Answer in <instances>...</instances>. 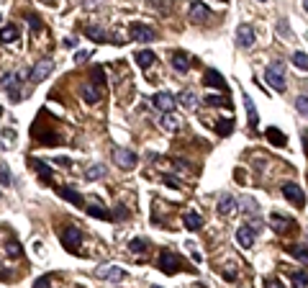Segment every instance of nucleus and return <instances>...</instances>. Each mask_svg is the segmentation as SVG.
Instances as JSON below:
<instances>
[{"instance_id": "1", "label": "nucleus", "mask_w": 308, "mask_h": 288, "mask_svg": "<svg viewBox=\"0 0 308 288\" xmlns=\"http://www.w3.org/2000/svg\"><path fill=\"white\" fill-rule=\"evenodd\" d=\"M265 80H267V85L277 90V93H285V88H288V80H285V67L280 65V62H273L267 70H265Z\"/></svg>"}, {"instance_id": "2", "label": "nucleus", "mask_w": 308, "mask_h": 288, "mask_svg": "<svg viewBox=\"0 0 308 288\" xmlns=\"http://www.w3.org/2000/svg\"><path fill=\"white\" fill-rule=\"evenodd\" d=\"M157 268L162 270V273H167V275H175V273L183 270V263H180V257L175 255V252L162 250L159 252V260H157Z\"/></svg>"}, {"instance_id": "3", "label": "nucleus", "mask_w": 308, "mask_h": 288, "mask_svg": "<svg viewBox=\"0 0 308 288\" xmlns=\"http://www.w3.org/2000/svg\"><path fill=\"white\" fill-rule=\"evenodd\" d=\"M95 278H101V281L121 283V281H126V270L119 268V265H101V268H95Z\"/></svg>"}, {"instance_id": "4", "label": "nucleus", "mask_w": 308, "mask_h": 288, "mask_svg": "<svg viewBox=\"0 0 308 288\" xmlns=\"http://www.w3.org/2000/svg\"><path fill=\"white\" fill-rule=\"evenodd\" d=\"M51 70H54V62L49 57H44V59L36 62L34 70L29 72V80H31V83H41V80H47L51 75Z\"/></svg>"}, {"instance_id": "5", "label": "nucleus", "mask_w": 308, "mask_h": 288, "mask_svg": "<svg viewBox=\"0 0 308 288\" xmlns=\"http://www.w3.org/2000/svg\"><path fill=\"white\" fill-rule=\"evenodd\" d=\"M62 245H65L69 252H77V247L83 245V232H80L77 227H67L65 232H62Z\"/></svg>"}, {"instance_id": "6", "label": "nucleus", "mask_w": 308, "mask_h": 288, "mask_svg": "<svg viewBox=\"0 0 308 288\" xmlns=\"http://www.w3.org/2000/svg\"><path fill=\"white\" fill-rule=\"evenodd\" d=\"M113 160H116V165H119L121 170H131L134 165H137V155H134L131 149H126V147H116L113 149Z\"/></svg>"}, {"instance_id": "7", "label": "nucleus", "mask_w": 308, "mask_h": 288, "mask_svg": "<svg viewBox=\"0 0 308 288\" xmlns=\"http://www.w3.org/2000/svg\"><path fill=\"white\" fill-rule=\"evenodd\" d=\"M255 41H257V36H255V29H252V23H241V26H237V44H239L241 49H249Z\"/></svg>"}, {"instance_id": "8", "label": "nucleus", "mask_w": 308, "mask_h": 288, "mask_svg": "<svg viewBox=\"0 0 308 288\" xmlns=\"http://www.w3.org/2000/svg\"><path fill=\"white\" fill-rule=\"evenodd\" d=\"M283 196L295 206H306V193H303V188L295 185V183H283Z\"/></svg>"}, {"instance_id": "9", "label": "nucleus", "mask_w": 308, "mask_h": 288, "mask_svg": "<svg viewBox=\"0 0 308 288\" xmlns=\"http://www.w3.org/2000/svg\"><path fill=\"white\" fill-rule=\"evenodd\" d=\"M131 39L134 41H141V44H149V41H154V29H149V26H144V23H131Z\"/></svg>"}, {"instance_id": "10", "label": "nucleus", "mask_w": 308, "mask_h": 288, "mask_svg": "<svg viewBox=\"0 0 308 288\" xmlns=\"http://www.w3.org/2000/svg\"><path fill=\"white\" fill-rule=\"evenodd\" d=\"M208 16H211V11H208V5H205V3H201V0L190 3V21H193V23H203V21H208Z\"/></svg>"}, {"instance_id": "11", "label": "nucleus", "mask_w": 308, "mask_h": 288, "mask_svg": "<svg viewBox=\"0 0 308 288\" xmlns=\"http://www.w3.org/2000/svg\"><path fill=\"white\" fill-rule=\"evenodd\" d=\"M270 224H273V229H275L277 234H285L291 227H295V221L291 219V216H283V214H277V211L270 216Z\"/></svg>"}, {"instance_id": "12", "label": "nucleus", "mask_w": 308, "mask_h": 288, "mask_svg": "<svg viewBox=\"0 0 308 288\" xmlns=\"http://www.w3.org/2000/svg\"><path fill=\"white\" fill-rule=\"evenodd\" d=\"M152 103H154V108H159V111L172 113V108H175V95L172 93H157L152 98Z\"/></svg>"}, {"instance_id": "13", "label": "nucleus", "mask_w": 308, "mask_h": 288, "mask_svg": "<svg viewBox=\"0 0 308 288\" xmlns=\"http://www.w3.org/2000/svg\"><path fill=\"white\" fill-rule=\"evenodd\" d=\"M23 77H26V72H8V75H3V80H0V85L11 93V90H18V85H21Z\"/></svg>"}, {"instance_id": "14", "label": "nucleus", "mask_w": 308, "mask_h": 288, "mask_svg": "<svg viewBox=\"0 0 308 288\" xmlns=\"http://www.w3.org/2000/svg\"><path fill=\"white\" fill-rule=\"evenodd\" d=\"M85 36H87V39H93V41H101V44H111V36H108L101 26H87Z\"/></svg>"}, {"instance_id": "15", "label": "nucleus", "mask_w": 308, "mask_h": 288, "mask_svg": "<svg viewBox=\"0 0 308 288\" xmlns=\"http://www.w3.org/2000/svg\"><path fill=\"white\" fill-rule=\"evenodd\" d=\"M154 62H157V54H154L152 49H141V52L137 54V65H139L141 70H149Z\"/></svg>"}, {"instance_id": "16", "label": "nucleus", "mask_w": 308, "mask_h": 288, "mask_svg": "<svg viewBox=\"0 0 308 288\" xmlns=\"http://www.w3.org/2000/svg\"><path fill=\"white\" fill-rule=\"evenodd\" d=\"M183 221H185V229H190V232H198V229L203 227V216L195 214V211H188L183 216Z\"/></svg>"}, {"instance_id": "17", "label": "nucleus", "mask_w": 308, "mask_h": 288, "mask_svg": "<svg viewBox=\"0 0 308 288\" xmlns=\"http://www.w3.org/2000/svg\"><path fill=\"white\" fill-rule=\"evenodd\" d=\"M172 67L185 75V72L190 70V59H188V54H185V52H175V54H172Z\"/></svg>"}, {"instance_id": "18", "label": "nucleus", "mask_w": 308, "mask_h": 288, "mask_svg": "<svg viewBox=\"0 0 308 288\" xmlns=\"http://www.w3.org/2000/svg\"><path fill=\"white\" fill-rule=\"evenodd\" d=\"M203 83L211 85V88H219V90L226 88V85H223V75H221V72H216V70H208V72H205V75H203Z\"/></svg>"}, {"instance_id": "19", "label": "nucleus", "mask_w": 308, "mask_h": 288, "mask_svg": "<svg viewBox=\"0 0 308 288\" xmlns=\"http://www.w3.org/2000/svg\"><path fill=\"white\" fill-rule=\"evenodd\" d=\"M237 242L241 247H252L255 245V232H252L249 227H239L237 229Z\"/></svg>"}, {"instance_id": "20", "label": "nucleus", "mask_w": 308, "mask_h": 288, "mask_svg": "<svg viewBox=\"0 0 308 288\" xmlns=\"http://www.w3.org/2000/svg\"><path fill=\"white\" fill-rule=\"evenodd\" d=\"M57 191H59V196H62V198H67V201H72L75 206H83V203H85V198L80 196L77 191H72V188H67V185H59Z\"/></svg>"}, {"instance_id": "21", "label": "nucleus", "mask_w": 308, "mask_h": 288, "mask_svg": "<svg viewBox=\"0 0 308 288\" xmlns=\"http://www.w3.org/2000/svg\"><path fill=\"white\" fill-rule=\"evenodd\" d=\"M234 206H237V198H234L231 193H223L221 198H219V214H231L234 211Z\"/></svg>"}, {"instance_id": "22", "label": "nucleus", "mask_w": 308, "mask_h": 288, "mask_svg": "<svg viewBox=\"0 0 308 288\" xmlns=\"http://www.w3.org/2000/svg\"><path fill=\"white\" fill-rule=\"evenodd\" d=\"M31 165L36 167V173H39V178H41V183H51V167L49 165H44L41 160H31Z\"/></svg>"}, {"instance_id": "23", "label": "nucleus", "mask_w": 308, "mask_h": 288, "mask_svg": "<svg viewBox=\"0 0 308 288\" xmlns=\"http://www.w3.org/2000/svg\"><path fill=\"white\" fill-rule=\"evenodd\" d=\"M241 101H244V108H247L249 124H252V126H257V124H259V116H257V108H255V103H252V98L244 93V95H241Z\"/></svg>"}, {"instance_id": "24", "label": "nucleus", "mask_w": 308, "mask_h": 288, "mask_svg": "<svg viewBox=\"0 0 308 288\" xmlns=\"http://www.w3.org/2000/svg\"><path fill=\"white\" fill-rule=\"evenodd\" d=\"M180 124H183V121H180V116H175V113H165V116H162V126H165L167 131H177Z\"/></svg>"}, {"instance_id": "25", "label": "nucleus", "mask_w": 308, "mask_h": 288, "mask_svg": "<svg viewBox=\"0 0 308 288\" xmlns=\"http://www.w3.org/2000/svg\"><path fill=\"white\" fill-rule=\"evenodd\" d=\"M105 165H90L87 170H85V178L87 180H101V178H105Z\"/></svg>"}, {"instance_id": "26", "label": "nucleus", "mask_w": 308, "mask_h": 288, "mask_svg": "<svg viewBox=\"0 0 308 288\" xmlns=\"http://www.w3.org/2000/svg\"><path fill=\"white\" fill-rule=\"evenodd\" d=\"M83 98H85V103H98L101 101V90H95L93 85H85L83 88Z\"/></svg>"}, {"instance_id": "27", "label": "nucleus", "mask_w": 308, "mask_h": 288, "mask_svg": "<svg viewBox=\"0 0 308 288\" xmlns=\"http://www.w3.org/2000/svg\"><path fill=\"white\" fill-rule=\"evenodd\" d=\"M16 39H18V29H16V26H5V29L0 31V41H3V44H11Z\"/></svg>"}, {"instance_id": "28", "label": "nucleus", "mask_w": 308, "mask_h": 288, "mask_svg": "<svg viewBox=\"0 0 308 288\" xmlns=\"http://www.w3.org/2000/svg\"><path fill=\"white\" fill-rule=\"evenodd\" d=\"M177 101L183 103L185 108H193V106H195V93H193L190 88H185L183 93H180V98H177Z\"/></svg>"}, {"instance_id": "29", "label": "nucleus", "mask_w": 308, "mask_h": 288, "mask_svg": "<svg viewBox=\"0 0 308 288\" xmlns=\"http://www.w3.org/2000/svg\"><path fill=\"white\" fill-rule=\"evenodd\" d=\"M231 129H234V121H231V119H221V121H216V131H219L221 137H229Z\"/></svg>"}, {"instance_id": "30", "label": "nucleus", "mask_w": 308, "mask_h": 288, "mask_svg": "<svg viewBox=\"0 0 308 288\" xmlns=\"http://www.w3.org/2000/svg\"><path fill=\"white\" fill-rule=\"evenodd\" d=\"M147 247H149V242H147V239H141V237L129 242V250H131V252H137V255H141V252H147Z\"/></svg>"}, {"instance_id": "31", "label": "nucleus", "mask_w": 308, "mask_h": 288, "mask_svg": "<svg viewBox=\"0 0 308 288\" xmlns=\"http://www.w3.org/2000/svg\"><path fill=\"white\" fill-rule=\"evenodd\" d=\"M293 65L301 70V72L308 70V57H306V52H295V54H293Z\"/></svg>"}, {"instance_id": "32", "label": "nucleus", "mask_w": 308, "mask_h": 288, "mask_svg": "<svg viewBox=\"0 0 308 288\" xmlns=\"http://www.w3.org/2000/svg\"><path fill=\"white\" fill-rule=\"evenodd\" d=\"M288 252H291L293 257H298L301 263H306V260H308V252H306L303 245H291V247H288Z\"/></svg>"}, {"instance_id": "33", "label": "nucleus", "mask_w": 308, "mask_h": 288, "mask_svg": "<svg viewBox=\"0 0 308 288\" xmlns=\"http://www.w3.org/2000/svg\"><path fill=\"white\" fill-rule=\"evenodd\" d=\"M205 103H208V106H231L226 95H208V98H205Z\"/></svg>"}, {"instance_id": "34", "label": "nucleus", "mask_w": 308, "mask_h": 288, "mask_svg": "<svg viewBox=\"0 0 308 288\" xmlns=\"http://www.w3.org/2000/svg\"><path fill=\"white\" fill-rule=\"evenodd\" d=\"M0 183L8 185V188L13 185V175H11V170H8L5 165H0Z\"/></svg>"}, {"instance_id": "35", "label": "nucleus", "mask_w": 308, "mask_h": 288, "mask_svg": "<svg viewBox=\"0 0 308 288\" xmlns=\"http://www.w3.org/2000/svg\"><path fill=\"white\" fill-rule=\"evenodd\" d=\"M267 139H270V142H275V144H280V147H283V144H285V134H280L277 129H267Z\"/></svg>"}, {"instance_id": "36", "label": "nucleus", "mask_w": 308, "mask_h": 288, "mask_svg": "<svg viewBox=\"0 0 308 288\" xmlns=\"http://www.w3.org/2000/svg\"><path fill=\"white\" fill-rule=\"evenodd\" d=\"M87 214H90V216H95V219H111V214L103 211L101 206H87Z\"/></svg>"}, {"instance_id": "37", "label": "nucleus", "mask_w": 308, "mask_h": 288, "mask_svg": "<svg viewBox=\"0 0 308 288\" xmlns=\"http://www.w3.org/2000/svg\"><path fill=\"white\" fill-rule=\"evenodd\" d=\"M306 283H308L306 270H298V273L293 275V286H295V288H306Z\"/></svg>"}, {"instance_id": "38", "label": "nucleus", "mask_w": 308, "mask_h": 288, "mask_svg": "<svg viewBox=\"0 0 308 288\" xmlns=\"http://www.w3.org/2000/svg\"><path fill=\"white\" fill-rule=\"evenodd\" d=\"M241 211H244V214H259V203L255 206V201H252V198H244V206H241Z\"/></svg>"}, {"instance_id": "39", "label": "nucleus", "mask_w": 308, "mask_h": 288, "mask_svg": "<svg viewBox=\"0 0 308 288\" xmlns=\"http://www.w3.org/2000/svg\"><path fill=\"white\" fill-rule=\"evenodd\" d=\"M295 108H298V113H301V116H306V113H308V106H306V95H298V98H295Z\"/></svg>"}, {"instance_id": "40", "label": "nucleus", "mask_w": 308, "mask_h": 288, "mask_svg": "<svg viewBox=\"0 0 308 288\" xmlns=\"http://www.w3.org/2000/svg\"><path fill=\"white\" fill-rule=\"evenodd\" d=\"M49 283H51V281H49V275H41L39 281L34 283V288H49Z\"/></svg>"}, {"instance_id": "41", "label": "nucleus", "mask_w": 308, "mask_h": 288, "mask_svg": "<svg viewBox=\"0 0 308 288\" xmlns=\"http://www.w3.org/2000/svg\"><path fill=\"white\" fill-rule=\"evenodd\" d=\"M5 250H8V255H13V257H18V255H21V247H18L16 242H13V245H8Z\"/></svg>"}, {"instance_id": "42", "label": "nucleus", "mask_w": 308, "mask_h": 288, "mask_svg": "<svg viewBox=\"0 0 308 288\" xmlns=\"http://www.w3.org/2000/svg\"><path fill=\"white\" fill-rule=\"evenodd\" d=\"M165 183H167L170 188H180V180H177V178H172V175H165Z\"/></svg>"}, {"instance_id": "43", "label": "nucleus", "mask_w": 308, "mask_h": 288, "mask_svg": "<svg viewBox=\"0 0 308 288\" xmlns=\"http://www.w3.org/2000/svg\"><path fill=\"white\" fill-rule=\"evenodd\" d=\"M265 288H283V283L275 281V278H267V281H265Z\"/></svg>"}, {"instance_id": "44", "label": "nucleus", "mask_w": 308, "mask_h": 288, "mask_svg": "<svg viewBox=\"0 0 308 288\" xmlns=\"http://www.w3.org/2000/svg\"><path fill=\"white\" fill-rule=\"evenodd\" d=\"M65 47H77V36H67V39H65Z\"/></svg>"}, {"instance_id": "45", "label": "nucleus", "mask_w": 308, "mask_h": 288, "mask_svg": "<svg viewBox=\"0 0 308 288\" xmlns=\"http://www.w3.org/2000/svg\"><path fill=\"white\" fill-rule=\"evenodd\" d=\"M87 57H90L87 52H77V57H75V59H77V62H83V59H87Z\"/></svg>"}, {"instance_id": "46", "label": "nucleus", "mask_w": 308, "mask_h": 288, "mask_svg": "<svg viewBox=\"0 0 308 288\" xmlns=\"http://www.w3.org/2000/svg\"><path fill=\"white\" fill-rule=\"evenodd\" d=\"M152 288H165V286H152Z\"/></svg>"}]
</instances>
